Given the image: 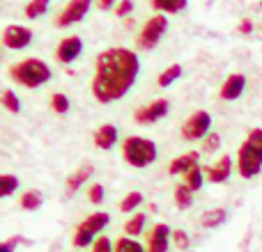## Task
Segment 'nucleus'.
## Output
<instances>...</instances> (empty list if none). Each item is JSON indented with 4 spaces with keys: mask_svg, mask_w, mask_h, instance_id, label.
Instances as JSON below:
<instances>
[{
    "mask_svg": "<svg viewBox=\"0 0 262 252\" xmlns=\"http://www.w3.org/2000/svg\"><path fill=\"white\" fill-rule=\"evenodd\" d=\"M140 73V60L134 51L115 46L97 55L95 76H92V96L99 104H111L129 94Z\"/></svg>",
    "mask_w": 262,
    "mask_h": 252,
    "instance_id": "obj_1",
    "label": "nucleus"
},
{
    "mask_svg": "<svg viewBox=\"0 0 262 252\" xmlns=\"http://www.w3.org/2000/svg\"><path fill=\"white\" fill-rule=\"evenodd\" d=\"M237 172L242 179H253L262 172V129H251L237 152Z\"/></svg>",
    "mask_w": 262,
    "mask_h": 252,
    "instance_id": "obj_2",
    "label": "nucleus"
},
{
    "mask_svg": "<svg viewBox=\"0 0 262 252\" xmlns=\"http://www.w3.org/2000/svg\"><path fill=\"white\" fill-rule=\"evenodd\" d=\"M9 76H12V81H16L18 85L32 90V87H39L51 81V67L44 60L28 58V60H21V62L12 64V67H9Z\"/></svg>",
    "mask_w": 262,
    "mask_h": 252,
    "instance_id": "obj_3",
    "label": "nucleus"
},
{
    "mask_svg": "<svg viewBox=\"0 0 262 252\" xmlns=\"http://www.w3.org/2000/svg\"><path fill=\"white\" fill-rule=\"evenodd\" d=\"M122 158L131 167H147L157 161V144L143 135H129L122 142Z\"/></svg>",
    "mask_w": 262,
    "mask_h": 252,
    "instance_id": "obj_4",
    "label": "nucleus"
},
{
    "mask_svg": "<svg viewBox=\"0 0 262 252\" xmlns=\"http://www.w3.org/2000/svg\"><path fill=\"white\" fill-rule=\"evenodd\" d=\"M108 222H111L108 213H104V211L90 213V216L76 227V232H74V245H76V248H85V245H90L92 239H95Z\"/></svg>",
    "mask_w": 262,
    "mask_h": 252,
    "instance_id": "obj_5",
    "label": "nucleus"
},
{
    "mask_svg": "<svg viewBox=\"0 0 262 252\" xmlns=\"http://www.w3.org/2000/svg\"><path fill=\"white\" fill-rule=\"evenodd\" d=\"M166 30H168L166 14H154V16L143 26V30L138 32V37H136V46L143 48V51H152L154 46L161 41V37L166 35Z\"/></svg>",
    "mask_w": 262,
    "mask_h": 252,
    "instance_id": "obj_6",
    "label": "nucleus"
},
{
    "mask_svg": "<svg viewBox=\"0 0 262 252\" xmlns=\"http://www.w3.org/2000/svg\"><path fill=\"white\" fill-rule=\"evenodd\" d=\"M209 126H212V115L207 110H195L182 126V138L193 142V140H205L209 135Z\"/></svg>",
    "mask_w": 262,
    "mask_h": 252,
    "instance_id": "obj_7",
    "label": "nucleus"
},
{
    "mask_svg": "<svg viewBox=\"0 0 262 252\" xmlns=\"http://www.w3.org/2000/svg\"><path fill=\"white\" fill-rule=\"evenodd\" d=\"M90 7H92V0H69L62 12L58 14V18H55V26L67 28V26H74V23L83 21L85 14L90 12Z\"/></svg>",
    "mask_w": 262,
    "mask_h": 252,
    "instance_id": "obj_8",
    "label": "nucleus"
},
{
    "mask_svg": "<svg viewBox=\"0 0 262 252\" xmlns=\"http://www.w3.org/2000/svg\"><path fill=\"white\" fill-rule=\"evenodd\" d=\"M168 113H170V104H168L166 99H154L152 104L136 108L134 122L136 124H154V122H159V119L166 117Z\"/></svg>",
    "mask_w": 262,
    "mask_h": 252,
    "instance_id": "obj_9",
    "label": "nucleus"
},
{
    "mask_svg": "<svg viewBox=\"0 0 262 252\" xmlns=\"http://www.w3.org/2000/svg\"><path fill=\"white\" fill-rule=\"evenodd\" d=\"M32 41V30L26 26H7L3 30V46L12 51H21L26 48Z\"/></svg>",
    "mask_w": 262,
    "mask_h": 252,
    "instance_id": "obj_10",
    "label": "nucleus"
},
{
    "mask_svg": "<svg viewBox=\"0 0 262 252\" xmlns=\"http://www.w3.org/2000/svg\"><path fill=\"white\" fill-rule=\"evenodd\" d=\"M81 51H83V39L76 35H72V37H64V39L60 41L58 48H55V55H58V60L62 64H69L81 55Z\"/></svg>",
    "mask_w": 262,
    "mask_h": 252,
    "instance_id": "obj_11",
    "label": "nucleus"
},
{
    "mask_svg": "<svg viewBox=\"0 0 262 252\" xmlns=\"http://www.w3.org/2000/svg\"><path fill=\"white\" fill-rule=\"evenodd\" d=\"M170 234L172 230L166 225V222H157L149 232V239H147V252H166L168 243H170Z\"/></svg>",
    "mask_w": 262,
    "mask_h": 252,
    "instance_id": "obj_12",
    "label": "nucleus"
},
{
    "mask_svg": "<svg viewBox=\"0 0 262 252\" xmlns=\"http://www.w3.org/2000/svg\"><path fill=\"white\" fill-rule=\"evenodd\" d=\"M246 90V78L244 73H230L226 78V83L221 85V99L223 101H235L244 94Z\"/></svg>",
    "mask_w": 262,
    "mask_h": 252,
    "instance_id": "obj_13",
    "label": "nucleus"
},
{
    "mask_svg": "<svg viewBox=\"0 0 262 252\" xmlns=\"http://www.w3.org/2000/svg\"><path fill=\"white\" fill-rule=\"evenodd\" d=\"M203 170H205V177H207L212 184H223V181H228V177H230V172H232V158L221 156L219 163L203 167Z\"/></svg>",
    "mask_w": 262,
    "mask_h": 252,
    "instance_id": "obj_14",
    "label": "nucleus"
},
{
    "mask_svg": "<svg viewBox=\"0 0 262 252\" xmlns=\"http://www.w3.org/2000/svg\"><path fill=\"white\" fill-rule=\"evenodd\" d=\"M92 174H95V165H92V163H83V165L78 167L76 172H72V174L67 177V184H64V193H67V195H74L83 184H85L88 179H90Z\"/></svg>",
    "mask_w": 262,
    "mask_h": 252,
    "instance_id": "obj_15",
    "label": "nucleus"
},
{
    "mask_svg": "<svg viewBox=\"0 0 262 252\" xmlns=\"http://www.w3.org/2000/svg\"><path fill=\"white\" fill-rule=\"evenodd\" d=\"M198 158H200L198 152H186V154H182V156L172 158V163H170V167H168V172H170V174H182V177H184L186 172H191L193 167H198Z\"/></svg>",
    "mask_w": 262,
    "mask_h": 252,
    "instance_id": "obj_16",
    "label": "nucleus"
},
{
    "mask_svg": "<svg viewBox=\"0 0 262 252\" xmlns=\"http://www.w3.org/2000/svg\"><path fill=\"white\" fill-rule=\"evenodd\" d=\"M115 142H118V129L113 124H101L95 131V144L99 149H111Z\"/></svg>",
    "mask_w": 262,
    "mask_h": 252,
    "instance_id": "obj_17",
    "label": "nucleus"
},
{
    "mask_svg": "<svg viewBox=\"0 0 262 252\" xmlns=\"http://www.w3.org/2000/svg\"><path fill=\"white\" fill-rule=\"evenodd\" d=\"M226 220H228V211H226V209H209V211L203 213L200 225L207 227V230H216V227H221Z\"/></svg>",
    "mask_w": 262,
    "mask_h": 252,
    "instance_id": "obj_18",
    "label": "nucleus"
},
{
    "mask_svg": "<svg viewBox=\"0 0 262 252\" xmlns=\"http://www.w3.org/2000/svg\"><path fill=\"white\" fill-rule=\"evenodd\" d=\"M152 3V7L157 9V12H166V14H180L186 9V5H189V0H149Z\"/></svg>",
    "mask_w": 262,
    "mask_h": 252,
    "instance_id": "obj_19",
    "label": "nucleus"
},
{
    "mask_svg": "<svg viewBox=\"0 0 262 252\" xmlns=\"http://www.w3.org/2000/svg\"><path fill=\"white\" fill-rule=\"evenodd\" d=\"M41 202H44V195H41L39 190H26V193L21 195L23 211H37V209L41 207Z\"/></svg>",
    "mask_w": 262,
    "mask_h": 252,
    "instance_id": "obj_20",
    "label": "nucleus"
},
{
    "mask_svg": "<svg viewBox=\"0 0 262 252\" xmlns=\"http://www.w3.org/2000/svg\"><path fill=\"white\" fill-rule=\"evenodd\" d=\"M182 78V64H170V67H166L161 73H159V87H168L172 85L175 81H180Z\"/></svg>",
    "mask_w": 262,
    "mask_h": 252,
    "instance_id": "obj_21",
    "label": "nucleus"
},
{
    "mask_svg": "<svg viewBox=\"0 0 262 252\" xmlns=\"http://www.w3.org/2000/svg\"><path fill=\"white\" fill-rule=\"evenodd\" d=\"M172 197H175L177 209H189L191 204H193V190H191L186 184H180L175 188V195H172Z\"/></svg>",
    "mask_w": 262,
    "mask_h": 252,
    "instance_id": "obj_22",
    "label": "nucleus"
},
{
    "mask_svg": "<svg viewBox=\"0 0 262 252\" xmlns=\"http://www.w3.org/2000/svg\"><path fill=\"white\" fill-rule=\"evenodd\" d=\"M49 5H51V0H30V3L26 5V18H39V16H44L46 14V9H49Z\"/></svg>",
    "mask_w": 262,
    "mask_h": 252,
    "instance_id": "obj_23",
    "label": "nucleus"
},
{
    "mask_svg": "<svg viewBox=\"0 0 262 252\" xmlns=\"http://www.w3.org/2000/svg\"><path fill=\"white\" fill-rule=\"evenodd\" d=\"M145 220H147V216L145 213H136L134 218H129L127 222H124V234L127 236H138L140 232H143V227H145Z\"/></svg>",
    "mask_w": 262,
    "mask_h": 252,
    "instance_id": "obj_24",
    "label": "nucleus"
},
{
    "mask_svg": "<svg viewBox=\"0 0 262 252\" xmlns=\"http://www.w3.org/2000/svg\"><path fill=\"white\" fill-rule=\"evenodd\" d=\"M115 252H147L138 241H134L131 236H122L115 241Z\"/></svg>",
    "mask_w": 262,
    "mask_h": 252,
    "instance_id": "obj_25",
    "label": "nucleus"
},
{
    "mask_svg": "<svg viewBox=\"0 0 262 252\" xmlns=\"http://www.w3.org/2000/svg\"><path fill=\"white\" fill-rule=\"evenodd\" d=\"M140 204H143V193L134 190V193H129L127 197L120 202V211H122V213H129V211H134V209H138Z\"/></svg>",
    "mask_w": 262,
    "mask_h": 252,
    "instance_id": "obj_26",
    "label": "nucleus"
},
{
    "mask_svg": "<svg viewBox=\"0 0 262 252\" xmlns=\"http://www.w3.org/2000/svg\"><path fill=\"white\" fill-rule=\"evenodd\" d=\"M69 99H67V94H62V92H55L53 96H51V110L53 113H58V115H64V113H69Z\"/></svg>",
    "mask_w": 262,
    "mask_h": 252,
    "instance_id": "obj_27",
    "label": "nucleus"
},
{
    "mask_svg": "<svg viewBox=\"0 0 262 252\" xmlns=\"http://www.w3.org/2000/svg\"><path fill=\"white\" fill-rule=\"evenodd\" d=\"M16 188H18V179L14 174H3L0 177V197H9Z\"/></svg>",
    "mask_w": 262,
    "mask_h": 252,
    "instance_id": "obj_28",
    "label": "nucleus"
},
{
    "mask_svg": "<svg viewBox=\"0 0 262 252\" xmlns=\"http://www.w3.org/2000/svg\"><path fill=\"white\" fill-rule=\"evenodd\" d=\"M203 172H205V170H200V167H193L191 172H186V174H184V184L189 186L193 193L203 188Z\"/></svg>",
    "mask_w": 262,
    "mask_h": 252,
    "instance_id": "obj_29",
    "label": "nucleus"
},
{
    "mask_svg": "<svg viewBox=\"0 0 262 252\" xmlns=\"http://www.w3.org/2000/svg\"><path fill=\"white\" fill-rule=\"evenodd\" d=\"M3 106L9 110V113H18V110H21V101H18V96L14 94L12 90L3 92Z\"/></svg>",
    "mask_w": 262,
    "mask_h": 252,
    "instance_id": "obj_30",
    "label": "nucleus"
},
{
    "mask_svg": "<svg viewBox=\"0 0 262 252\" xmlns=\"http://www.w3.org/2000/svg\"><path fill=\"white\" fill-rule=\"evenodd\" d=\"M219 147H221V135L219 133H209L207 138L203 140V152L205 154H214Z\"/></svg>",
    "mask_w": 262,
    "mask_h": 252,
    "instance_id": "obj_31",
    "label": "nucleus"
},
{
    "mask_svg": "<svg viewBox=\"0 0 262 252\" xmlns=\"http://www.w3.org/2000/svg\"><path fill=\"white\" fill-rule=\"evenodd\" d=\"M104 195H106V190L101 184H92V188L88 190V199H90L92 204H101L104 202Z\"/></svg>",
    "mask_w": 262,
    "mask_h": 252,
    "instance_id": "obj_32",
    "label": "nucleus"
},
{
    "mask_svg": "<svg viewBox=\"0 0 262 252\" xmlns=\"http://www.w3.org/2000/svg\"><path fill=\"white\" fill-rule=\"evenodd\" d=\"M92 252H115V245L111 243L108 236H99V239L92 243Z\"/></svg>",
    "mask_w": 262,
    "mask_h": 252,
    "instance_id": "obj_33",
    "label": "nucleus"
},
{
    "mask_svg": "<svg viewBox=\"0 0 262 252\" xmlns=\"http://www.w3.org/2000/svg\"><path fill=\"white\" fill-rule=\"evenodd\" d=\"M172 236H175V245L182 252L189 250V234H186L184 230H172Z\"/></svg>",
    "mask_w": 262,
    "mask_h": 252,
    "instance_id": "obj_34",
    "label": "nucleus"
},
{
    "mask_svg": "<svg viewBox=\"0 0 262 252\" xmlns=\"http://www.w3.org/2000/svg\"><path fill=\"white\" fill-rule=\"evenodd\" d=\"M18 243H30V241L23 239V236H12V239H7V241L0 243V252H14V248H16Z\"/></svg>",
    "mask_w": 262,
    "mask_h": 252,
    "instance_id": "obj_35",
    "label": "nucleus"
},
{
    "mask_svg": "<svg viewBox=\"0 0 262 252\" xmlns=\"http://www.w3.org/2000/svg\"><path fill=\"white\" fill-rule=\"evenodd\" d=\"M131 9H134V0H120L118 7H115L113 12H115V16L118 18H124V16H129L131 14Z\"/></svg>",
    "mask_w": 262,
    "mask_h": 252,
    "instance_id": "obj_36",
    "label": "nucleus"
},
{
    "mask_svg": "<svg viewBox=\"0 0 262 252\" xmlns=\"http://www.w3.org/2000/svg\"><path fill=\"white\" fill-rule=\"evenodd\" d=\"M95 5L101 9V12H108V9L118 7V0H95Z\"/></svg>",
    "mask_w": 262,
    "mask_h": 252,
    "instance_id": "obj_37",
    "label": "nucleus"
},
{
    "mask_svg": "<svg viewBox=\"0 0 262 252\" xmlns=\"http://www.w3.org/2000/svg\"><path fill=\"white\" fill-rule=\"evenodd\" d=\"M237 30H239L242 35H251V32H253V21H251V18H242V23L237 26Z\"/></svg>",
    "mask_w": 262,
    "mask_h": 252,
    "instance_id": "obj_38",
    "label": "nucleus"
},
{
    "mask_svg": "<svg viewBox=\"0 0 262 252\" xmlns=\"http://www.w3.org/2000/svg\"><path fill=\"white\" fill-rule=\"evenodd\" d=\"M186 252H193V250H186Z\"/></svg>",
    "mask_w": 262,
    "mask_h": 252,
    "instance_id": "obj_39",
    "label": "nucleus"
},
{
    "mask_svg": "<svg viewBox=\"0 0 262 252\" xmlns=\"http://www.w3.org/2000/svg\"><path fill=\"white\" fill-rule=\"evenodd\" d=\"M260 7H262V3H260Z\"/></svg>",
    "mask_w": 262,
    "mask_h": 252,
    "instance_id": "obj_40",
    "label": "nucleus"
}]
</instances>
